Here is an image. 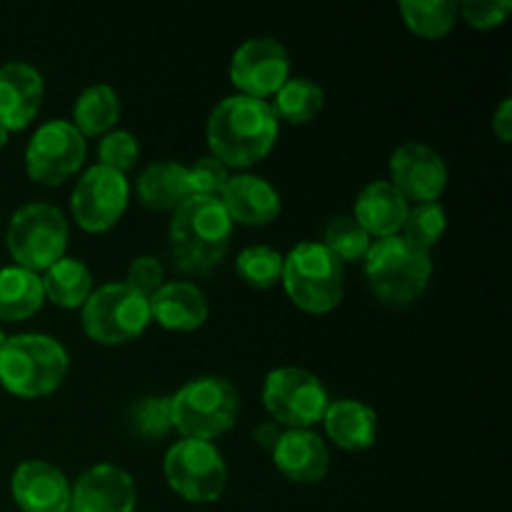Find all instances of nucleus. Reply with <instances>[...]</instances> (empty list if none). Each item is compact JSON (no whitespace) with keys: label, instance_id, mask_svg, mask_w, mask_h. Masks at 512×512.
Wrapping results in <instances>:
<instances>
[{"label":"nucleus","instance_id":"nucleus-1","mask_svg":"<svg viewBox=\"0 0 512 512\" xmlns=\"http://www.w3.org/2000/svg\"><path fill=\"white\" fill-rule=\"evenodd\" d=\"M280 133V120L268 100L228 95L208 115L205 140L210 155L225 168H253L270 155Z\"/></svg>","mask_w":512,"mask_h":512},{"label":"nucleus","instance_id":"nucleus-2","mask_svg":"<svg viewBox=\"0 0 512 512\" xmlns=\"http://www.w3.org/2000/svg\"><path fill=\"white\" fill-rule=\"evenodd\" d=\"M168 238L175 265L185 273L205 275L228 255L233 220L220 198H188L173 210Z\"/></svg>","mask_w":512,"mask_h":512},{"label":"nucleus","instance_id":"nucleus-3","mask_svg":"<svg viewBox=\"0 0 512 512\" xmlns=\"http://www.w3.org/2000/svg\"><path fill=\"white\" fill-rule=\"evenodd\" d=\"M68 370V350L50 335H10L0 348V385L15 398L35 400L55 393Z\"/></svg>","mask_w":512,"mask_h":512},{"label":"nucleus","instance_id":"nucleus-4","mask_svg":"<svg viewBox=\"0 0 512 512\" xmlns=\"http://www.w3.org/2000/svg\"><path fill=\"white\" fill-rule=\"evenodd\" d=\"M363 268L365 280L380 303L390 308H405L413 305L428 288L433 258L400 235H393V238L373 240Z\"/></svg>","mask_w":512,"mask_h":512},{"label":"nucleus","instance_id":"nucleus-5","mask_svg":"<svg viewBox=\"0 0 512 512\" xmlns=\"http://www.w3.org/2000/svg\"><path fill=\"white\" fill-rule=\"evenodd\" d=\"M240 395L230 380L203 375L170 395V425L180 438L213 443L238 423Z\"/></svg>","mask_w":512,"mask_h":512},{"label":"nucleus","instance_id":"nucleus-6","mask_svg":"<svg viewBox=\"0 0 512 512\" xmlns=\"http://www.w3.org/2000/svg\"><path fill=\"white\" fill-rule=\"evenodd\" d=\"M285 293L300 310L325 315L335 310L345 293V265L315 240H303L283 255Z\"/></svg>","mask_w":512,"mask_h":512},{"label":"nucleus","instance_id":"nucleus-7","mask_svg":"<svg viewBox=\"0 0 512 512\" xmlns=\"http://www.w3.org/2000/svg\"><path fill=\"white\" fill-rule=\"evenodd\" d=\"M68 235V220L55 205L28 203L10 218L5 245L18 268L40 275L65 258Z\"/></svg>","mask_w":512,"mask_h":512},{"label":"nucleus","instance_id":"nucleus-8","mask_svg":"<svg viewBox=\"0 0 512 512\" xmlns=\"http://www.w3.org/2000/svg\"><path fill=\"white\" fill-rule=\"evenodd\" d=\"M150 320V300L125 283L95 288L80 313L85 335L100 345L133 343L148 330Z\"/></svg>","mask_w":512,"mask_h":512},{"label":"nucleus","instance_id":"nucleus-9","mask_svg":"<svg viewBox=\"0 0 512 512\" xmlns=\"http://www.w3.org/2000/svg\"><path fill=\"white\" fill-rule=\"evenodd\" d=\"M263 405L280 428L310 430L323 420L330 393L310 370L283 365L265 375Z\"/></svg>","mask_w":512,"mask_h":512},{"label":"nucleus","instance_id":"nucleus-10","mask_svg":"<svg viewBox=\"0 0 512 512\" xmlns=\"http://www.w3.org/2000/svg\"><path fill=\"white\" fill-rule=\"evenodd\" d=\"M165 483L183 500L208 505L220 500L228 485V465L213 443L180 438L165 453Z\"/></svg>","mask_w":512,"mask_h":512},{"label":"nucleus","instance_id":"nucleus-11","mask_svg":"<svg viewBox=\"0 0 512 512\" xmlns=\"http://www.w3.org/2000/svg\"><path fill=\"white\" fill-rule=\"evenodd\" d=\"M88 143L70 120H48L25 145V173L40 185H60L85 163Z\"/></svg>","mask_w":512,"mask_h":512},{"label":"nucleus","instance_id":"nucleus-12","mask_svg":"<svg viewBox=\"0 0 512 512\" xmlns=\"http://www.w3.org/2000/svg\"><path fill=\"white\" fill-rule=\"evenodd\" d=\"M130 183L123 173L93 165L80 175L70 193V213L85 233H108L128 210Z\"/></svg>","mask_w":512,"mask_h":512},{"label":"nucleus","instance_id":"nucleus-13","mask_svg":"<svg viewBox=\"0 0 512 512\" xmlns=\"http://www.w3.org/2000/svg\"><path fill=\"white\" fill-rule=\"evenodd\" d=\"M290 78V55L280 40L250 38L230 58V80L240 95L265 100Z\"/></svg>","mask_w":512,"mask_h":512},{"label":"nucleus","instance_id":"nucleus-14","mask_svg":"<svg viewBox=\"0 0 512 512\" xmlns=\"http://www.w3.org/2000/svg\"><path fill=\"white\" fill-rule=\"evenodd\" d=\"M390 183L408 203H438L448 188V165L425 143H403L390 155Z\"/></svg>","mask_w":512,"mask_h":512},{"label":"nucleus","instance_id":"nucleus-15","mask_svg":"<svg viewBox=\"0 0 512 512\" xmlns=\"http://www.w3.org/2000/svg\"><path fill=\"white\" fill-rule=\"evenodd\" d=\"M138 488L128 470L100 463L85 470L70 488L68 512H135Z\"/></svg>","mask_w":512,"mask_h":512},{"label":"nucleus","instance_id":"nucleus-16","mask_svg":"<svg viewBox=\"0 0 512 512\" xmlns=\"http://www.w3.org/2000/svg\"><path fill=\"white\" fill-rule=\"evenodd\" d=\"M45 83L38 68L23 60L0 65V128L25 130L43 105Z\"/></svg>","mask_w":512,"mask_h":512},{"label":"nucleus","instance_id":"nucleus-17","mask_svg":"<svg viewBox=\"0 0 512 512\" xmlns=\"http://www.w3.org/2000/svg\"><path fill=\"white\" fill-rule=\"evenodd\" d=\"M10 493L23 512H68L70 483L48 460H25L13 470Z\"/></svg>","mask_w":512,"mask_h":512},{"label":"nucleus","instance_id":"nucleus-18","mask_svg":"<svg viewBox=\"0 0 512 512\" xmlns=\"http://www.w3.org/2000/svg\"><path fill=\"white\" fill-rule=\"evenodd\" d=\"M225 213L230 220L248 228H265V225L275 223L283 210V200L280 193L260 175H230L228 185H225L223 195H220Z\"/></svg>","mask_w":512,"mask_h":512},{"label":"nucleus","instance_id":"nucleus-19","mask_svg":"<svg viewBox=\"0 0 512 512\" xmlns=\"http://www.w3.org/2000/svg\"><path fill=\"white\" fill-rule=\"evenodd\" d=\"M273 463L298 485H318L330 473V450L313 430H285L273 450Z\"/></svg>","mask_w":512,"mask_h":512},{"label":"nucleus","instance_id":"nucleus-20","mask_svg":"<svg viewBox=\"0 0 512 512\" xmlns=\"http://www.w3.org/2000/svg\"><path fill=\"white\" fill-rule=\"evenodd\" d=\"M210 315L208 298L203 290L185 280L163 283V288L150 298V318L165 330L193 333L203 328Z\"/></svg>","mask_w":512,"mask_h":512},{"label":"nucleus","instance_id":"nucleus-21","mask_svg":"<svg viewBox=\"0 0 512 512\" xmlns=\"http://www.w3.org/2000/svg\"><path fill=\"white\" fill-rule=\"evenodd\" d=\"M410 203L398 193L390 180H373L360 190L355 200L353 218L358 220L360 228L370 238H393L403 230L405 218H408Z\"/></svg>","mask_w":512,"mask_h":512},{"label":"nucleus","instance_id":"nucleus-22","mask_svg":"<svg viewBox=\"0 0 512 512\" xmlns=\"http://www.w3.org/2000/svg\"><path fill=\"white\" fill-rule=\"evenodd\" d=\"M320 423L333 445L348 453H363L378 440V413L363 400H330Z\"/></svg>","mask_w":512,"mask_h":512},{"label":"nucleus","instance_id":"nucleus-23","mask_svg":"<svg viewBox=\"0 0 512 512\" xmlns=\"http://www.w3.org/2000/svg\"><path fill=\"white\" fill-rule=\"evenodd\" d=\"M135 190L145 208L155 210V213H168V210L180 208L190 198L188 168L175 160H160L140 173Z\"/></svg>","mask_w":512,"mask_h":512},{"label":"nucleus","instance_id":"nucleus-24","mask_svg":"<svg viewBox=\"0 0 512 512\" xmlns=\"http://www.w3.org/2000/svg\"><path fill=\"white\" fill-rule=\"evenodd\" d=\"M45 293L40 275L30 270L8 265L0 268V320L3 323H20L28 320L43 308Z\"/></svg>","mask_w":512,"mask_h":512},{"label":"nucleus","instance_id":"nucleus-25","mask_svg":"<svg viewBox=\"0 0 512 512\" xmlns=\"http://www.w3.org/2000/svg\"><path fill=\"white\" fill-rule=\"evenodd\" d=\"M40 280H43L45 298L53 305L70 310L83 308V303L95 290L93 273H90L88 265L78 258H70V255H65L58 263L50 265Z\"/></svg>","mask_w":512,"mask_h":512},{"label":"nucleus","instance_id":"nucleus-26","mask_svg":"<svg viewBox=\"0 0 512 512\" xmlns=\"http://www.w3.org/2000/svg\"><path fill=\"white\" fill-rule=\"evenodd\" d=\"M120 120V98L110 85H88L73 108V128L83 138H103Z\"/></svg>","mask_w":512,"mask_h":512},{"label":"nucleus","instance_id":"nucleus-27","mask_svg":"<svg viewBox=\"0 0 512 512\" xmlns=\"http://www.w3.org/2000/svg\"><path fill=\"white\" fill-rule=\"evenodd\" d=\"M273 113L278 115V120H288L293 125H305L313 123L320 115L325 103V90L320 88L315 80L303 78H288L283 83V88L273 95Z\"/></svg>","mask_w":512,"mask_h":512},{"label":"nucleus","instance_id":"nucleus-28","mask_svg":"<svg viewBox=\"0 0 512 512\" xmlns=\"http://www.w3.org/2000/svg\"><path fill=\"white\" fill-rule=\"evenodd\" d=\"M405 28L425 40H443L458 23L455 0H403L400 3Z\"/></svg>","mask_w":512,"mask_h":512},{"label":"nucleus","instance_id":"nucleus-29","mask_svg":"<svg viewBox=\"0 0 512 512\" xmlns=\"http://www.w3.org/2000/svg\"><path fill=\"white\" fill-rule=\"evenodd\" d=\"M320 243L340 260V263H360L368 255L373 238L360 228L353 215H335L325 223Z\"/></svg>","mask_w":512,"mask_h":512},{"label":"nucleus","instance_id":"nucleus-30","mask_svg":"<svg viewBox=\"0 0 512 512\" xmlns=\"http://www.w3.org/2000/svg\"><path fill=\"white\" fill-rule=\"evenodd\" d=\"M235 273L248 288L268 290L283 278V255L268 245H250L235 258Z\"/></svg>","mask_w":512,"mask_h":512},{"label":"nucleus","instance_id":"nucleus-31","mask_svg":"<svg viewBox=\"0 0 512 512\" xmlns=\"http://www.w3.org/2000/svg\"><path fill=\"white\" fill-rule=\"evenodd\" d=\"M445 228H448V215H445L443 205L420 203L408 210V218H405L403 230H400V238H405L410 245L430 253L440 243Z\"/></svg>","mask_w":512,"mask_h":512},{"label":"nucleus","instance_id":"nucleus-32","mask_svg":"<svg viewBox=\"0 0 512 512\" xmlns=\"http://www.w3.org/2000/svg\"><path fill=\"white\" fill-rule=\"evenodd\" d=\"M130 428L145 440H163L173 430L170 425V398L148 395L130 408Z\"/></svg>","mask_w":512,"mask_h":512},{"label":"nucleus","instance_id":"nucleus-33","mask_svg":"<svg viewBox=\"0 0 512 512\" xmlns=\"http://www.w3.org/2000/svg\"><path fill=\"white\" fill-rule=\"evenodd\" d=\"M230 180V170L213 155L198 158L188 168L190 198H220Z\"/></svg>","mask_w":512,"mask_h":512},{"label":"nucleus","instance_id":"nucleus-34","mask_svg":"<svg viewBox=\"0 0 512 512\" xmlns=\"http://www.w3.org/2000/svg\"><path fill=\"white\" fill-rule=\"evenodd\" d=\"M98 158L100 165L110 170H118V173H128L140 158V145L138 138L128 130H110L108 135H103L98 145Z\"/></svg>","mask_w":512,"mask_h":512},{"label":"nucleus","instance_id":"nucleus-35","mask_svg":"<svg viewBox=\"0 0 512 512\" xmlns=\"http://www.w3.org/2000/svg\"><path fill=\"white\" fill-rule=\"evenodd\" d=\"M510 10V0H468V3L458 5L460 18H463L470 28L478 30L498 28L500 23H505Z\"/></svg>","mask_w":512,"mask_h":512},{"label":"nucleus","instance_id":"nucleus-36","mask_svg":"<svg viewBox=\"0 0 512 512\" xmlns=\"http://www.w3.org/2000/svg\"><path fill=\"white\" fill-rule=\"evenodd\" d=\"M165 283V273H163V265H160L158 258L153 255H140L130 263L128 275H125V285H130L133 290H138L140 295L145 298H153Z\"/></svg>","mask_w":512,"mask_h":512},{"label":"nucleus","instance_id":"nucleus-37","mask_svg":"<svg viewBox=\"0 0 512 512\" xmlns=\"http://www.w3.org/2000/svg\"><path fill=\"white\" fill-rule=\"evenodd\" d=\"M493 133L498 135V140L510 143L512 140V100L505 98L498 105V110L493 113Z\"/></svg>","mask_w":512,"mask_h":512},{"label":"nucleus","instance_id":"nucleus-38","mask_svg":"<svg viewBox=\"0 0 512 512\" xmlns=\"http://www.w3.org/2000/svg\"><path fill=\"white\" fill-rule=\"evenodd\" d=\"M283 433H285V430L280 428L275 420H265V423H260L258 428H255V440H258L260 448H265V450H270V453H273L275 445H278V440L283 438Z\"/></svg>","mask_w":512,"mask_h":512},{"label":"nucleus","instance_id":"nucleus-39","mask_svg":"<svg viewBox=\"0 0 512 512\" xmlns=\"http://www.w3.org/2000/svg\"><path fill=\"white\" fill-rule=\"evenodd\" d=\"M8 130H5V128H0V150H3L5 148V145H8Z\"/></svg>","mask_w":512,"mask_h":512},{"label":"nucleus","instance_id":"nucleus-40","mask_svg":"<svg viewBox=\"0 0 512 512\" xmlns=\"http://www.w3.org/2000/svg\"><path fill=\"white\" fill-rule=\"evenodd\" d=\"M8 338H10V335H5V333H3V330H0V348H3V345H5V343H8Z\"/></svg>","mask_w":512,"mask_h":512}]
</instances>
